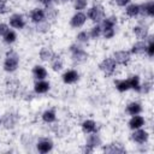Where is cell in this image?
Returning <instances> with one entry per match:
<instances>
[{
	"label": "cell",
	"instance_id": "obj_1",
	"mask_svg": "<svg viewBox=\"0 0 154 154\" xmlns=\"http://www.w3.org/2000/svg\"><path fill=\"white\" fill-rule=\"evenodd\" d=\"M69 54H70V59L75 65H81L88 61L89 59V53L84 49V47L77 42H72L69 48Z\"/></svg>",
	"mask_w": 154,
	"mask_h": 154
},
{
	"label": "cell",
	"instance_id": "obj_2",
	"mask_svg": "<svg viewBox=\"0 0 154 154\" xmlns=\"http://www.w3.org/2000/svg\"><path fill=\"white\" fill-rule=\"evenodd\" d=\"M20 64V58L19 54L14 49H8L5 53L4 61H2V70L6 73H13L18 70Z\"/></svg>",
	"mask_w": 154,
	"mask_h": 154
},
{
	"label": "cell",
	"instance_id": "obj_3",
	"mask_svg": "<svg viewBox=\"0 0 154 154\" xmlns=\"http://www.w3.org/2000/svg\"><path fill=\"white\" fill-rule=\"evenodd\" d=\"M85 14H87V18L90 22L96 24V23H101L102 19L106 17V10H105L102 4L94 2L91 6L87 7V13Z\"/></svg>",
	"mask_w": 154,
	"mask_h": 154
},
{
	"label": "cell",
	"instance_id": "obj_4",
	"mask_svg": "<svg viewBox=\"0 0 154 154\" xmlns=\"http://www.w3.org/2000/svg\"><path fill=\"white\" fill-rule=\"evenodd\" d=\"M19 114L14 111H7L1 116V126L5 130H13L19 123Z\"/></svg>",
	"mask_w": 154,
	"mask_h": 154
},
{
	"label": "cell",
	"instance_id": "obj_5",
	"mask_svg": "<svg viewBox=\"0 0 154 154\" xmlns=\"http://www.w3.org/2000/svg\"><path fill=\"white\" fill-rule=\"evenodd\" d=\"M118 65L116 64V61L112 59V57H106L103 58L100 63H99V70L100 72L105 76V77H112L116 71H117Z\"/></svg>",
	"mask_w": 154,
	"mask_h": 154
},
{
	"label": "cell",
	"instance_id": "obj_6",
	"mask_svg": "<svg viewBox=\"0 0 154 154\" xmlns=\"http://www.w3.org/2000/svg\"><path fill=\"white\" fill-rule=\"evenodd\" d=\"M131 31L136 38L146 40L148 37V35L150 34V26H149V24H147L146 18H141V19H138V23L132 26Z\"/></svg>",
	"mask_w": 154,
	"mask_h": 154
},
{
	"label": "cell",
	"instance_id": "obj_7",
	"mask_svg": "<svg viewBox=\"0 0 154 154\" xmlns=\"http://www.w3.org/2000/svg\"><path fill=\"white\" fill-rule=\"evenodd\" d=\"M7 24L13 30H24L26 28V25H28L25 16L22 14V13H19V12L11 13L8 16V23Z\"/></svg>",
	"mask_w": 154,
	"mask_h": 154
},
{
	"label": "cell",
	"instance_id": "obj_8",
	"mask_svg": "<svg viewBox=\"0 0 154 154\" xmlns=\"http://www.w3.org/2000/svg\"><path fill=\"white\" fill-rule=\"evenodd\" d=\"M112 59L116 61V64L118 66H128L131 63L132 55L130 53L129 49H119V51H114L112 53Z\"/></svg>",
	"mask_w": 154,
	"mask_h": 154
},
{
	"label": "cell",
	"instance_id": "obj_9",
	"mask_svg": "<svg viewBox=\"0 0 154 154\" xmlns=\"http://www.w3.org/2000/svg\"><path fill=\"white\" fill-rule=\"evenodd\" d=\"M132 132L130 134V140L136 143V144H147L150 138V134L147 129L140 128L136 130H131Z\"/></svg>",
	"mask_w": 154,
	"mask_h": 154
},
{
	"label": "cell",
	"instance_id": "obj_10",
	"mask_svg": "<svg viewBox=\"0 0 154 154\" xmlns=\"http://www.w3.org/2000/svg\"><path fill=\"white\" fill-rule=\"evenodd\" d=\"M5 88H6L7 94L11 95L12 97H20L23 91H24V89L22 87V83L16 78L7 79L6 84H5Z\"/></svg>",
	"mask_w": 154,
	"mask_h": 154
},
{
	"label": "cell",
	"instance_id": "obj_11",
	"mask_svg": "<svg viewBox=\"0 0 154 154\" xmlns=\"http://www.w3.org/2000/svg\"><path fill=\"white\" fill-rule=\"evenodd\" d=\"M35 149L41 154L51 153L54 149V142L49 137H40L35 141Z\"/></svg>",
	"mask_w": 154,
	"mask_h": 154
},
{
	"label": "cell",
	"instance_id": "obj_12",
	"mask_svg": "<svg viewBox=\"0 0 154 154\" xmlns=\"http://www.w3.org/2000/svg\"><path fill=\"white\" fill-rule=\"evenodd\" d=\"M60 78L65 85H72V84H76L81 79V75L76 69H66L61 73Z\"/></svg>",
	"mask_w": 154,
	"mask_h": 154
},
{
	"label": "cell",
	"instance_id": "obj_13",
	"mask_svg": "<svg viewBox=\"0 0 154 154\" xmlns=\"http://www.w3.org/2000/svg\"><path fill=\"white\" fill-rule=\"evenodd\" d=\"M88 18H87V14L83 12V11H76L69 19V24L71 28L73 29H81L85 25Z\"/></svg>",
	"mask_w": 154,
	"mask_h": 154
},
{
	"label": "cell",
	"instance_id": "obj_14",
	"mask_svg": "<svg viewBox=\"0 0 154 154\" xmlns=\"http://www.w3.org/2000/svg\"><path fill=\"white\" fill-rule=\"evenodd\" d=\"M79 128H81V131H82L84 135H88V134L99 132L100 125H99V123L95 122L94 119H84V120L81 122Z\"/></svg>",
	"mask_w": 154,
	"mask_h": 154
},
{
	"label": "cell",
	"instance_id": "obj_15",
	"mask_svg": "<svg viewBox=\"0 0 154 154\" xmlns=\"http://www.w3.org/2000/svg\"><path fill=\"white\" fill-rule=\"evenodd\" d=\"M140 17L146 19H152L154 17V0H147L140 4Z\"/></svg>",
	"mask_w": 154,
	"mask_h": 154
},
{
	"label": "cell",
	"instance_id": "obj_16",
	"mask_svg": "<svg viewBox=\"0 0 154 154\" xmlns=\"http://www.w3.org/2000/svg\"><path fill=\"white\" fill-rule=\"evenodd\" d=\"M52 88V84L47 79H36L32 85V90L36 95H45L47 94Z\"/></svg>",
	"mask_w": 154,
	"mask_h": 154
},
{
	"label": "cell",
	"instance_id": "obj_17",
	"mask_svg": "<svg viewBox=\"0 0 154 154\" xmlns=\"http://www.w3.org/2000/svg\"><path fill=\"white\" fill-rule=\"evenodd\" d=\"M84 144H85L87 147H89L90 149L95 150V149L101 148V146H102V138H101V136L99 135V132L88 134L87 137H85Z\"/></svg>",
	"mask_w": 154,
	"mask_h": 154
},
{
	"label": "cell",
	"instance_id": "obj_18",
	"mask_svg": "<svg viewBox=\"0 0 154 154\" xmlns=\"http://www.w3.org/2000/svg\"><path fill=\"white\" fill-rule=\"evenodd\" d=\"M101 150L103 153H111V154H122V153H126L125 147L119 143V142H111L107 144H102L101 146Z\"/></svg>",
	"mask_w": 154,
	"mask_h": 154
},
{
	"label": "cell",
	"instance_id": "obj_19",
	"mask_svg": "<svg viewBox=\"0 0 154 154\" xmlns=\"http://www.w3.org/2000/svg\"><path fill=\"white\" fill-rule=\"evenodd\" d=\"M146 118L141 114H136V116H131L129 122H128V128L130 130H136V129H140V128H144L146 126Z\"/></svg>",
	"mask_w": 154,
	"mask_h": 154
},
{
	"label": "cell",
	"instance_id": "obj_20",
	"mask_svg": "<svg viewBox=\"0 0 154 154\" xmlns=\"http://www.w3.org/2000/svg\"><path fill=\"white\" fill-rule=\"evenodd\" d=\"M29 19L34 25L40 23V22H42V20H45L46 18H45L43 7H34V8H31L30 12H29Z\"/></svg>",
	"mask_w": 154,
	"mask_h": 154
},
{
	"label": "cell",
	"instance_id": "obj_21",
	"mask_svg": "<svg viewBox=\"0 0 154 154\" xmlns=\"http://www.w3.org/2000/svg\"><path fill=\"white\" fill-rule=\"evenodd\" d=\"M140 13H141L140 4H137V2H132L131 1L130 4H128L124 7V14L128 18H138L140 17Z\"/></svg>",
	"mask_w": 154,
	"mask_h": 154
},
{
	"label": "cell",
	"instance_id": "obj_22",
	"mask_svg": "<svg viewBox=\"0 0 154 154\" xmlns=\"http://www.w3.org/2000/svg\"><path fill=\"white\" fill-rule=\"evenodd\" d=\"M31 75L34 77V79H47L48 77V71L46 69V66L41 65V64H35L31 67Z\"/></svg>",
	"mask_w": 154,
	"mask_h": 154
},
{
	"label": "cell",
	"instance_id": "obj_23",
	"mask_svg": "<svg viewBox=\"0 0 154 154\" xmlns=\"http://www.w3.org/2000/svg\"><path fill=\"white\" fill-rule=\"evenodd\" d=\"M143 112V106L140 101H130L126 106H125V113L129 114L130 117L131 116H136V114H141Z\"/></svg>",
	"mask_w": 154,
	"mask_h": 154
},
{
	"label": "cell",
	"instance_id": "obj_24",
	"mask_svg": "<svg viewBox=\"0 0 154 154\" xmlns=\"http://www.w3.org/2000/svg\"><path fill=\"white\" fill-rule=\"evenodd\" d=\"M118 19L119 18L116 14L106 16L102 19V22L99 23L100 26H101V30H103V29H117V26H118Z\"/></svg>",
	"mask_w": 154,
	"mask_h": 154
},
{
	"label": "cell",
	"instance_id": "obj_25",
	"mask_svg": "<svg viewBox=\"0 0 154 154\" xmlns=\"http://www.w3.org/2000/svg\"><path fill=\"white\" fill-rule=\"evenodd\" d=\"M49 66H51V70L53 72H60L64 70V59L60 54L58 53H54L53 58L51 59L49 61Z\"/></svg>",
	"mask_w": 154,
	"mask_h": 154
},
{
	"label": "cell",
	"instance_id": "obj_26",
	"mask_svg": "<svg viewBox=\"0 0 154 154\" xmlns=\"http://www.w3.org/2000/svg\"><path fill=\"white\" fill-rule=\"evenodd\" d=\"M57 119L58 117H57V112L54 108H47L41 113V120L47 125L57 123Z\"/></svg>",
	"mask_w": 154,
	"mask_h": 154
},
{
	"label": "cell",
	"instance_id": "obj_27",
	"mask_svg": "<svg viewBox=\"0 0 154 154\" xmlns=\"http://www.w3.org/2000/svg\"><path fill=\"white\" fill-rule=\"evenodd\" d=\"M43 10H45V18H46V20H48L51 23H54L58 19V17H59V10L54 5L45 6Z\"/></svg>",
	"mask_w": 154,
	"mask_h": 154
},
{
	"label": "cell",
	"instance_id": "obj_28",
	"mask_svg": "<svg viewBox=\"0 0 154 154\" xmlns=\"http://www.w3.org/2000/svg\"><path fill=\"white\" fill-rule=\"evenodd\" d=\"M131 55H143L146 53V40H137L130 47Z\"/></svg>",
	"mask_w": 154,
	"mask_h": 154
},
{
	"label": "cell",
	"instance_id": "obj_29",
	"mask_svg": "<svg viewBox=\"0 0 154 154\" xmlns=\"http://www.w3.org/2000/svg\"><path fill=\"white\" fill-rule=\"evenodd\" d=\"M52 25H53V23H51V22H48V20L45 19V20H42V22L35 24L34 31L37 32V34H40V35H47V34L51 32Z\"/></svg>",
	"mask_w": 154,
	"mask_h": 154
},
{
	"label": "cell",
	"instance_id": "obj_30",
	"mask_svg": "<svg viewBox=\"0 0 154 154\" xmlns=\"http://www.w3.org/2000/svg\"><path fill=\"white\" fill-rule=\"evenodd\" d=\"M54 53H55V52H54L49 46H43V47H41V49L38 51V58H40V60L43 61V63H49L51 59L53 58Z\"/></svg>",
	"mask_w": 154,
	"mask_h": 154
},
{
	"label": "cell",
	"instance_id": "obj_31",
	"mask_svg": "<svg viewBox=\"0 0 154 154\" xmlns=\"http://www.w3.org/2000/svg\"><path fill=\"white\" fill-rule=\"evenodd\" d=\"M128 82L130 85V90H134L135 93L140 94V89H141V76L137 73H132L128 77Z\"/></svg>",
	"mask_w": 154,
	"mask_h": 154
},
{
	"label": "cell",
	"instance_id": "obj_32",
	"mask_svg": "<svg viewBox=\"0 0 154 154\" xmlns=\"http://www.w3.org/2000/svg\"><path fill=\"white\" fill-rule=\"evenodd\" d=\"M113 84H114V88L118 93H126L130 90L128 78H117V79H114Z\"/></svg>",
	"mask_w": 154,
	"mask_h": 154
},
{
	"label": "cell",
	"instance_id": "obj_33",
	"mask_svg": "<svg viewBox=\"0 0 154 154\" xmlns=\"http://www.w3.org/2000/svg\"><path fill=\"white\" fill-rule=\"evenodd\" d=\"M1 40H2V42L5 43V45H7V46H11V45H13V43H16L17 42V40H18V35H17V31L16 30H13V29H10L2 37H1Z\"/></svg>",
	"mask_w": 154,
	"mask_h": 154
},
{
	"label": "cell",
	"instance_id": "obj_34",
	"mask_svg": "<svg viewBox=\"0 0 154 154\" xmlns=\"http://www.w3.org/2000/svg\"><path fill=\"white\" fill-rule=\"evenodd\" d=\"M144 54L148 58L154 57V36L152 34H149L148 37L146 38V53Z\"/></svg>",
	"mask_w": 154,
	"mask_h": 154
},
{
	"label": "cell",
	"instance_id": "obj_35",
	"mask_svg": "<svg viewBox=\"0 0 154 154\" xmlns=\"http://www.w3.org/2000/svg\"><path fill=\"white\" fill-rule=\"evenodd\" d=\"M101 26H100V24L99 23H96V24H93L91 26H90V29L88 30V34H89V37H90V40H94V41H96V40H99L100 37H101Z\"/></svg>",
	"mask_w": 154,
	"mask_h": 154
},
{
	"label": "cell",
	"instance_id": "obj_36",
	"mask_svg": "<svg viewBox=\"0 0 154 154\" xmlns=\"http://www.w3.org/2000/svg\"><path fill=\"white\" fill-rule=\"evenodd\" d=\"M75 42L79 43V45H82V46L88 45V43L90 42V37H89L88 31H87V30H81V31H78L77 35H76V41H75Z\"/></svg>",
	"mask_w": 154,
	"mask_h": 154
},
{
	"label": "cell",
	"instance_id": "obj_37",
	"mask_svg": "<svg viewBox=\"0 0 154 154\" xmlns=\"http://www.w3.org/2000/svg\"><path fill=\"white\" fill-rule=\"evenodd\" d=\"M152 90H153V82H152V79H144L143 82H141L140 94L148 95V94L152 93Z\"/></svg>",
	"mask_w": 154,
	"mask_h": 154
},
{
	"label": "cell",
	"instance_id": "obj_38",
	"mask_svg": "<svg viewBox=\"0 0 154 154\" xmlns=\"http://www.w3.org/2000/svg\"><path fill=\"white\" fill-rule=\"evenodd\" d=\"M89 0H72V6L76 11H83L88 7Z\"/></svg>",
	"mask_w": 154,
	"mask_h": 154
},
{
	"label": "cell",
	"instance_id": "obj_39",
	"mask_svg": "<svg viewBox=\"0 0 154 154\" xmlns=\"http://www.w3.org/2000/svg\"><path fill=\"white\" fill-rule=\"evenodd\" d=\"M10 11L11 8L8 6V0H0V16L7 14Z\"/></svg>",
	"mask_w": 154,
	"mask_h": 154
},
{
	"label": "cell",
	"instance_id": "obj_40",
	"mask_svg": "<svg viewBox=\"0 0 154 154\" xmlns=\"http://www.w3.org/2000/svg\"><path fill=\"white\" fill-rule=\"evenodd\" d=\"M20 97H22V99H23L24 101H28V102H30V101H32V100H34V99L36 97V94L34 93V90H31V91L24 90Z\"/></svg>",
	"mask_w": 154,
	"mask_h": 154
},
{
	"label": "cell",
	"instance_id": "obj_41",
	"mask_svg": "<svg viewBox=\"0 0 154 154\" xmlns=\"http://www.w3.org/2000/svg\"><path fill=\"white\" fill-rule=\"evenodd\" d=\"M10 30V25L5 22H0V37H2Z\"/></svg>",
	"mask_w": 154,
	"mask_h": 154
},
{
	"label": "cell",
	"instance_id": "obj_42",
	"mask_svg": "<svg viewBox=\"0 0 154 154\" xmlns=\"http://www.w3.org/2000/svg\"><path fill=\"white\" fill-rule=\"evenodd\" d=\"M131 0H113V4L117 6V7H120V8H124L128 4H130Z\"/></svg>",
	"mask_w": 154,
	"mask_h": 154
},
{
	"label": "cell",
	"instance_id": "obj_43",
	"mask_svg": "<svg viewBox=\"0 0 154 154\" xmlns=\"http://www.w3.org/2000/svg\"><path fill=\"white\" fill-rule=\"evenodd\" d=\"M35 1L41 4V5H43V7L45 6H49V5H54V0H35Z\"/></svg>",
	"mask_w": 154,
	"mask_h": 154
},
{
	"label": "cell",
	"instance_id": "obj_44",
	"mask_svg": "<svg viewBox=\"0 0 154 154\" xmlns=\"http://www.w3.org/2000/svg\"><path fill=\"white\" fill-rule=\"evenodd\" d=\"M72 0H54V4H67Z\"/></svg>",
	"mask_w": 154,
	"mask_h": 154
},
{
	"label": "cell",
	"instance_id": "obj_45",
	"mask_svg": "<svg viewBox=\"0 0 154 154\" xmlns=\"http://www.w3.org/2000/svg\"><path fill=\"white\" fill-rule=\"evenodd\" d=\"M0 126H1V117H0Z\"/></svg>",
	"mask_w": 154,
	"mask_h": 154
}]
</instances>
